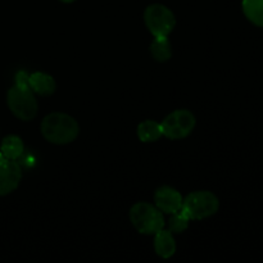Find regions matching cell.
<instances>
[{
    "instance_id": "8992f818",
    "label": "cell",
    "mask_w": 263,
    "mask_h": 263,
    "mask_svg": "<svg viewBox=\"0 0 263 263\" xmlns=\"http://www.w3.org/2000/svg\"><path fill=\"white\" fill-rule=\"evenodd\" d=\"M161 126L163 136L166 138L171 139V140L184 139L194 130L195 117L192 112L186 109L175 110L164 118Z\"/></svg>"
},
{
    "instance_id": "2e32d148",
    "label": "cell",
    "mask_w": 263,
    "mask_h": 263,
    "mask_svg": "<svg viewBox=\"0 0 263 263\" xmlns=\"http://www.w3.org/2000/svg\"><path fill=\"white\" fill-rule=\"evenodd\" d=\"M59 2L67 3V4H68V3H73V2H76V0H59Z\"/></svg>"
},
{
    "instance_id": "9c48e42d",
    "label": "cell",
    "mask_w": 263,
    "mask_h": 263,
    "mask_svg": "<svg viewBox=\"0 0 263 263\" xmlns=\"http://www.w3.org/2000/svg\"><path fill=\"white\" fill-rule=\"evenodd\" d=\"M28 85L35 94L41 97H50L55 91V81L50 74L35 72L28 76Z\"/></svg>"
},
{
    "instance_id": "30bf717a",
    "label": "cell",
    "mask_w": 263,
    "mask_h": 263,
    "mask_svg": "<svg viewBox=\"0 0 263 263\" xmlns=\"http://www.w3.org/2000/svg\"><path fill=\"white\" fill-rule=\"evenodd\" d=\"M154 249L156 253L162 258H170L176 252V243L172 236V233L170 230H159L158 233L154 234Z\"/></svg>"
},
{
    "instance_id": "8fae6325",
    "label": "cell",
    "mask_w": 263,
    "mask_h": 263,
    "mask_svg": "<svg viewBox=\"0 0 263 263\" xmlns=\"http://www.w3.org/2000/svg\"><path fill=\"white\" fill-rule=\"evenodd\" d=\"M23 153V143L21 138L15 135H9L4 138L0 145V154L5 159L17 161Z\"/></svg>"
},
{
    "instance_id": "7c38bea8",
    "label": "cell",
    "mask_w": 263,
    "mask_h": 263,
    "mask_svg": "<svg viewBox=\"0 0 263 263\" xmlns=\"http://www.w3.org/2000/svg\"><path fill=\"white\" fill-rule=\"evenodd\" d=\"M241 8L249 22L263 28V0H243Z\"/></svg>"
},
{
    "instance_id": "277c9868",
    "label": "cell",
    "mask_w": 263,
    "mask_h": 263,
    "mask_svg": "<svg viewBox=\"0 0 263 263\" xmlns=\"http://www.w3.org/2000/svg\"><path fill=\"white\" fill-rule=\"evenodd\" d=\"M220 207L217 197L211 192H195L182 199L181 210L190 220H203L215 215Z\"/></svg>"
},
{
    "instance_id": "5bb4252c",
    "label": "cell",
    "mask_w": 263,
    "mask_h": 263,
    "mask_svg": "<svg viewBox=\"0 0 263 263\" xmlns=\"http://www.w3.org/2000/svg\"><path fill=\"white\" fill-rule=\"evenodd\" d=\"M151 53L158 62H166L172 57L171 43L168 36H157L151 44Z\"/></svg>"
},
{
    "instance_id": "52a82bcc",
    "label": "cell",
    "mask_w": 263,
    "mask_h": 263,
    "mask_svg": "<svg viewBox=\"0 0 263 263\" xmlns=\"http://www.w3.org/2000/svg\"><path fill=\"white\" fill-rule=\"evenodd\" d=\"M22 179V170L17 161L5 159L0 154V197L14 192Z\"/></svg>"
},
{
    "instance_id": "3957f363",
    "label": "cell",
    "mask_w": 263,
    "mask_h": 263,
    "mask_svg": "<svg viewBox=\"0 0 263 263\" xmlns=\"http://www.w3.org/2000/svg\"><path fill=\"white\" fill-rule=\"evenodd\" d=\"M130 220L136 230L144 235H152L164 228L162 211L149 203H136L130 210Z\"/></svg>"
},
{
    "instance_id": "7a4b0ae2",
    "label": "cell",
    "mask_w": 263,
    "mask_h": 263,
    "mask_svg": "<svg viewBox=\"0 0 263 263\" xmlns=\"http://www.w3.org/2000/svg\"><path fill=\"white\" fill-rule=\"evenodd\" d=\"M80 133L79 123L64 113H51L41 122V134L49 143L57 145L72 143Z\"/></svg>"
},
{
    "instance_id": "ba28073f",
    "label": "cell",
    "mask_w": 263,
    "mask_h": 263,
    "mask_svg": "<svg viewBox=\"0 0 263 263\" xmlns=\"http://www.w3.org/2000/svg\"><path fill=\"white\" fill-rule=\"evenodd\" d=\"M154 203L159 211L172 215L181 208L182 197L177 190L170 186H162L156 192Z\"/></svg>"
},
{
    "instance_id": "6da1fadb",
    "label": "cell",
    "mask_w": 263,
    "mask_h": 263,
    "mask_svg": "<svg viewBox=\"0 0 263 263\" xmlns=\"http://www.w3.org/2000/svg\"><path fill=\"white\" fill-rule=\"evenodd\" d=\"M7 104L10 112L22 121H31L37 113L35 92L28 85V74L20 71L15 74L14 86L8 90Z\"/></svg>"
},
{
    "instance_id": "9a60e30c",
    "label": "cell",
    "mask_w": 263,
    "mask_h": 263,
    "mask_svg": "<svg viewBox=\"0 0 263 263\" xmlns=\"http://www.w3.org/2000/svg\"><path fill=\"white\" fill-rule=\"evenodd\" d=\"M189 221L190 218L187 217L186 213L180 208L177 212L172 213L171 218L168 221V230L175 234L184 233L187 229V226H189Z\"/></svg>"
},
{
    "instance_id": "4fadbf2b",
    "label": "cell",
    "mask_w": 263,
    "mask_h": 263,
    "mask_svg": "<svg viewBox=\"0 0 263 263\" xmlns=\"http://www.w3.org/2000/svg\"><path fill=\"white\" fill-rule=\"evenodd\" d=\"M138 136L143 143L157 141L161 136H163L161 123L152 120L144 121L138 126Z\"/></svg>"
},
{
    "instance_id": "5b68a950",
    "label": "cell",
    "mask_w": 263,
    "mask_h": 263,
    "mask_svg": "<svg viewBox=\"0 0 263 263\" xmlns=\"http://www.w3.org/2000/svg\"><path fill=\"white\" fill-rule=\"evenodd\" d=\"M144 21L154 37L168 36L176 25V20L171 9L162 4H152L144 12Z\"/></svg>"
}]
</instances>
